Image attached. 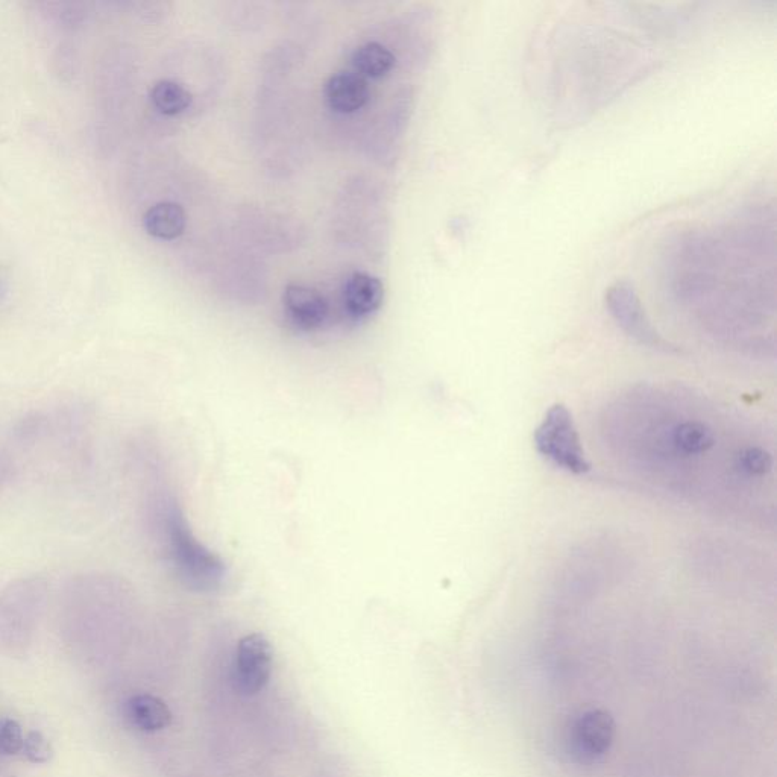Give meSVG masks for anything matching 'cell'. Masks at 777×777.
<instances>
[{
	"mask_svg": "<svg viewBox=\"0 0 777 777\" xmlns=\"http://www.w3.org/2000/svg\"><path fill=\"white\" fill-rule=\"evenodd\" d=\"M148 518L170 568L192 591L214 592L227 580V565L190 529L174 494L163 486L148 492Z\"/></svg>",
	"mask_w": 777,
	"mask_h": 777,
	"instance_id": "1",
	"label": "cell"
},
{
	"mask_svg": "<svg viewBox=\"0 0 777 777\" xmlns=\"http://www.w3.org/2000/svg\"><path fill=\"white\" fill-rule=\"evenodd\" d=\"M533 441L539 456L557 468L574 476H583L591 471L592 466L583 450L573 415L565 404L556 403L548 409L535 430Z\"/></svg>",
	"mask_w": 777,
	"mask_h": 777,
	"instance_id": "2",
	"label": "cell"
},
{
	"mask_svg": "<svg viewBox=\"0 0 777 777\" xmlns=\"http://www.w3.org/2000/svg\"><path fill=\"white\" fill-rule=\"evenodd\" d=\"M606 307L618 327L635 342L662 353H679L664 339L645 315L636 290L627 281H618L606 290Z\"/></svg>",
	"mask_w": 777,
	"mask_h": 777,
	"instance_id": "3",
	"label": "cell"
},
{
	"mask_svg": "<svg viewBox=\"0 0 777 777\" xmlns=\"http://www.w3.org/2000/svg\"><path fill=\"white\" fill-rule=\"evenodd\" d=\"M614 740L615 720L606 709H585L568 724V749L579 761H600L608 755Z\"/></svg>",
	"mask_w": 777,
	"mask_h": 777,
	"instance_id": "4",
	"label": "cell"
},
{
	"mask_svg": "<svg viewBox=\"0 0 777 777\" xmlns=\"http://www.w3.org/2000/svg\"><path fill=\"white\" fill-rule=\"evenodd\" d=\"M272 662L274 653L265 636L260 633L243 636L237 644L234 661L237 688L245 694L260 693L271 679Z\"/></svg>",
	"mask_w": 777,
	"mask_h": 777,
	"instance_id": "5",
	"label": "cell"
},
{
	"mask_svg": "<svg viewBox=\"0 0 777 777\" xmlns=\"http://www.w3.org/2000/svg\"><path fill=\"white\" fill-rule=\"evenodd\" d=\"M283 304L290 322L304 331L321 328L330 313L325 296L313 287L302 284H290L286 287Z\"/></svg>",
	"mask_w": 777,
	"mask_h": 777,
	"instance_id": "6",
	"label": "cell"
},
{
	"mask_svg": "<svg viewBox=\"0 0 777 777\" xmlns=\"http://www.w3.org/2000/svg\"><path fill=\"white\" fill-rule=\"evenodd\" d=\"M324 95L328 107L336 113H356L368 102V82L356 73H336L325 84Z\"/></svg>",
	"mask_w": 777,
	"mask_h": 777,
	"instance_id": "7",
	"label": "cell"
},
{
	"mask_svg": "<svg viewBox=\"0 0 777 777\" xmlns=\"http://www.w3.org/2000/svg\"><path fill=\"white\" fill-rule=\"evenodd\" d=\"M383 298V284L366 272H354L343 287V304L354 318H365L377 312Z\"/></svg>",
	"mask_w": 777,
	"mask_h": 777,
	"instance_id": "8",
	"label": "cell"
},
{
	"mask_svg": "<svg viewBox=\"0 0 777 777\" xmlns=\"http://www.w3.org/2000/svg\"><path fill=\"white\" fill-rule=\"evenodd\" d=\"M715 442L717 439L712 428L697 419H686L671 428L670 445L679 456L691 457L709 453Z\"/></svg>",
	"mask_w": 777,
	"mask_h": 777,
	"instance_id": "9",
	"label": "cell"
},
{
	"mask_svg": "<svg viewBox=\"0 0 777 777\" xmlns=\"http://www.w3.org/2000/svg\"><path fill=\"white\" fill-rule=\"evenodd\" d=\"M128 720L143 732H158L172 723V712L166 703L151 694H139L126 703Z\"/></svg>",
	"mask_w": 777,
	"mask_h": 777,
	"instance_id": "10",
	"label": "cell"
},
{
	"mask_svg": "<svg viewBox=\"0 0 777 777\" xmlns=\"http://www.w3.org/2000/svg\"><path fill=\"white\" fill-rule=\"evenodd\" d=\"M186 213L174 202H160L146 211L143 218L145 230L152 237L161 240H174L186 230Z\"/></svg>",
	"mask_w": 777,
	"mask_h": 777,
	"instance_id": "11",
	"label": "cell"
},
{
	"mask_svg": "<svg viewBox=\"0 0 777 777\" xmlns=\"http://www.w3.org/2000/svg\"><path fill=\"white\" fill-rule=\"evenodd\" d=\"M353 66L362 78L380 79L394 69L395 57L378 43H366L354 52Z\"/></svg>",
	"mask_w": 777,
	"mask_h": 777,
	"instance_id": "12",
	"label": "cell"
},
{
	"mask_svg": "<svg viewBox=\"0 0 777 777\" xmlns=\"http://www.w3.org/2000/svg\"><path fill=\"white\" fill-rule=\"evenodd\" d=\"M151 101L166 116H177L192 104V95L178 82L163 79L152 87Z\"/></svg>",
	"mask_w": 777,
	"mask_h": 777,
	"instance_id": "13",
	"label": "cell"
},
{
	"mask_svg": "<svg viewBox=\"0 0 777 777\" xmlns=\"http://www.w3.org/2000/svg\"><path fill=\"white\" fill-rule=\"evenodd\" d=\"M738 471L747 477H762L770 471L773 459L761 447H744L735 459Z\"/></svg>",
	"mask_w": 777,
	"mask_h": 777,
	"instance_id": "14",
	"label": "cell"
},
{
	"mask_svg": "<svg viewBox=\"0 0 777 777\" xmlns=\"http://www.w3.org/2000/svg\"><path fill=\"white\" fill-rule=\"evenodd\" d=\"M23 753L29 761L34 764H46L54 756L52 744L46 740L45 735L37 730L28 733V737L23 741Z\"/></svg>",
	"mask_w": 777,
	"mask_h": 777,
	"instance_id": "15",
	"label": "cell"
},
{
	"mask_svg": "<svg viewBox=\"0 0 777 777\" xmlns=\"http://www.w3.org/2000/svg\"><path fill=\"white\" fill-rule=\"evenodd\" d=\"M22 727L17 721L4 720L0 723V752L16 755L23 749Z\"/></svg>",
	"mask_w": 777,
	"mask_h": 777,
	"instance_id": "16",
	"label": "cell"
}]
</instances>
